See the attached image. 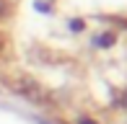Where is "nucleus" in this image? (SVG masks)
Masks as SVG:
<instances>
[{
  "mask_svg": "<svg viewBox=\"0 0 127 124\" xmlns=\"http://www.w3.org/2000/svg\"><path fill=\"white\" fill-rule=\"evenodd\" d=\"M114 41H117V34H112V31H106V34H99V39H94V44H96V47H101V49H106V47H114Z\"/></svg>",
  "mask_w": 127,
  "mask_h": 124,
  "instance_id": "nucleus-1",
  "label": "nucleus"
},
{
  "mask_svg": "<svg viewBox=\"0 0 127 124\" xmlns=\"http://www.w3.org/2000/svg\"><path fill=\"white\" fill-rule=\"evenodd\" d=\"M67 26H70L73 31H83V21H78V18H75V21H70Z\"/></svg>",
  "mask_w": 127,
  "mask_h": 124,
  "instance_id": "nucleus-2",
  "label": "nucleus"
},
{
  "mask_svg": "<svg viewBox=\"0 0 127 124\" xmlns=\"http://www.w3.org/2000/svg\"><path fill=\"white\" fill-rule=\"evenodd\" d=\"M78 124H96V122H94V119H88V116H80Z\"/></svg>",
  "mask_w": 127,
  "mask_h": 124,
  "instance_id": "nucleus-3",
  "label": "nucleus"
},
{
  "mask_svg": "<svg viewBox=\"0 0 127 124\" xmlns=\"http://www.w3.org/2000/svg\"><path fill=\"white\" fill-rule=\"evenodd\" d=\"M36 124H55V122H47V119H36Z\"/></svg>",
  "mask_w": 127,
  "mask_h": 124,
  "instance_id": "nucleus-4",
  "label": "nucleus"
},
{
  "mask_svg": "<svg viewBox=\"0 0 127 124\" xmlns=\"http://www.w3.org/2000/svg\"><path fill=\"white\" fill-rule=\"evenodd\" d=\"M0 13H3V3H0Z\"/></svg>",
  "mask_w": 127,
  "mask_h": 124,
  "instance_id": "nucleus-5",
  "label": "nucleus"
}]
</instances>
